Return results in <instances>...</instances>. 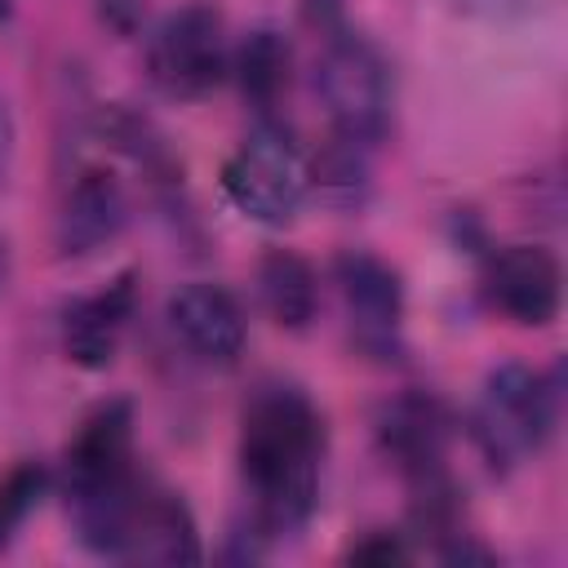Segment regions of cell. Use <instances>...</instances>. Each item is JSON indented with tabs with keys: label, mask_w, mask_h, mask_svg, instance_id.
I'll list each match as a JSON object with an SVG mask.
<instances>
[{
	"label": "cell",
	"mask_w": 568,
	"mask_h": 568,
	"mask_svg": "<svg viewBox=\"0 0 568 568\" xmlns=\"http://www.w3.org/2000/svg\"><path fill=\"white\" fill-rule=\"evenodd\" d=\"M324 422L297 386H262L240 422V475L248 488V532H297L320 497Z\"/></svg>",
	"instance_id": "obj_1"
},
{
	"label": "cell",
	"mask_w": 568,
	"mask_h": 568,
	"mask_svg": "<svg viewBox=\"0 0 568 568\" xmlns=\"http://www.w3.org/2000/svg\"><path fill=\"white\" fill-rule=\"evenodd\" d=\"M80 541L120 564H195L200 532L186 501L138 470L111 488L71 497Z\"/></svg>",
	"instance_id": "obj_2"
},
{
	"label": "cell",
	"mask_w": 568,
	"mask_h": 568,
	"mask_svg": "<svg viewBox=\"0 0 568 568\" xmlns=\"http://www.w3.org/2000/svg\"><path fill=\"white\" fill-rule=\"evenodd\" d=\"M315 89L333 120V133L373 146L390 124V67L386 58L351 31H328L315 62Z\"/></svg>",
	"instance_id": "obj_3"
},
{
	"label": "cell",
	"mask_w": 568,
	"mask_h": 568,
	"mask_svg": "<svg viewBox=\"0 0 568 568\" xmlns=\"http://www.w3.org/2000/svg\"><path fill=\"white\" fill-rule=\"evenodd\" d=\"M306 186H311V164L302 160L293 138L271 124L253 129L222 164V191L231 195V204L266 226L288 222Z\"/></svg>",
	"instance_id": "obj_4"
},
{
	"label": "cell",
	"mask_w": 568,
	"mask_h": 568,
	"mask_svg": "<svg viewBox=\"0 0 568 568\" xmlns=\"http://www.w3.org/2000/svg\"><path fill=\"white\" fill-rule=\"evenodd\" d=\"M555 426V390L524 364H501L488 373L475 404V439L497 466H515L546 444Z\"/></svg>",
	"instance_id": "obj_5"
},
{
	"label": "cell",
	"mask_w": 568,
	"mask_h": 568,
	"mask_svg": "<svg viewBox=\"0 0 568 568\" xmlns=\"http://www.w3.org/2000/svg\"><path fill=\"white\" fill-rule=\"evenodd\" d=\"M146 71L155 89L169 98H204L231 71L226 22L213 4H182L173 9L146 44Z\"/></svg>",
	"instance_id": "obj_6"
},
{
	"label": "cell",
	"mask_w": 568,
	"mask_h": 568,
	"mask_svg": "<svg viewBox=\"0 0 568 568\" xmlns=\"http://www.w3.org/2000/svg\"><path fill=\"white\" fill-rule=\"evenodd\" d=\"M484 297L497 315L519 328H541L559 315L564 275L550 248L541 244H506L484 266Z\"/></svg>",
	"instance_id": "obj_7"
},
{
	"label": "cell",
	"mask_w": 568,
	"mask_h": 568,
	"mask_svg": "<svg viewBox=\"0 0 568 568\" xmlns=\"http://www.w3.org/2000/svg\"><path fill=\"white\" fill-rule=\"evenodd\" d=\"M337 275V288H342V302H346V315L355 324V337L386 355L395 351V337H399V320H404V288H399V275L364 253V248H346L333 266Z\"/></svg>",
	"instance_id": "obj_8"
},
{
	"label": "cell",
	"mask_w": 568,
	"mask_h": 568,
	"mask_svg": "<svg viewBox=\"0 0 568 568\" xmlns=\"http://www.w3.org/2000/svg\"><path fill=\"white\" fill-rule=\"evenodd\" d=\"M448 435H453L448 408H444L435 395H422V390L395 395V399L382 408V417H377L382 453L408 475V484L448 470V466H444Z\"/></svg>",
	"instance_id": "obj_9"
},
{
	"label": "cell",
	"mask_w": 568,
	"mask_h": 568,
	"mask_svg": "<svg viewBox=\"0 0 568 568\" xmlns=\"http://www.w3.org/2000/svg\"><path fill=\"white\" fill-rule=\"evenodd\" d=\"M169 328L173 337L204 364H235L244 351V311L222 284H182L169 293Z\"/></svg>",
	"instance_id": "obj_10"
},
{
	"label": "cell",
	"mask_w": 568,
	"mask_h": 568,
	"mask_svg": "<svg viewBox=\"0 0 568 568\" xmlns=\"http://www.w3.org/2000/svg\"><path fill=\"white\" fill-rule=\"evenodd\" d=\"M67 497H84L133 475V408L124 399L89 413L67 444Z\"/></svg>",
	"instance_id": "obj_11"
},
{
	"label": "cell",
	"mask_w": 568,
	"mask_h": 568,
	"mask_svg": "<svg viewBox=\"0 0 568 568\" xmlns=\"http://www.w3.org/2000/svg\"><path fill=\"white\" fill-rule=\"evenodd\" d=\"M133 306H138V284L133 275H115L106 288L71 302L62 311V351L71 364L80 368H106L115 359V346L133 320Z\"/></svg>",
	"instance_id": "obj_12"
},
{
	"label": "cell",
	"mask_w": 568,
	"mask_h": 568,
	"mask_svg": "<svg viewBox=\"0 0 568 568\" xmlns=\"http://www.w3.org/2000/svg\"><path fill=\"white\" fill-rule=\"evenodd\" d=\"M124 217H129V200L120 182L106 169H84L67 186V200L58 213V244L67 257H84L106 240H115Z\"/></svg>",
	"instance_id": "obj_13"
},
{
	"label": "cell",
	"mask_w": 568,
	"mask_h": 568,
	"mask_svg": "<svg viewBox=\"0 0 568 568\" xmlns=\"http://www.w3.org/2000/svg\"><path fill=\"white\" fill-rule=\"evenodd\" d=\"M257 293L280 328H306L320 311V280L311 262L288 248H271L257 262Z\"/></svg>",
	"instance_id": "obj_14"
},
{
	"label": "cell",
	"mask_w": 568,
	"mask_h": 568,
	"mask_svg": "<svg viewBox=\"0 0 568 568\" xmlns=\"http://www.w3.org/2000/svg\"><path fill=\"white\" fill-rule=\"evenodd\" d=\"M288 40L275 31V27H257L244 36V44L235 49V80H240V93L253 102V106H275L280 93L288 89Z\"/></svg>",
	"instance_id": "obj_15"
},
{
	"label": "cell",
	"mask_w": 568,
	"mask_h": 568,
	"mask_svg": "<svg viewBox=\"0 0 568 568\" xmlns=\"http://www.w3.org/2000/svg\"><path fill=\"white\" fill-rule=\"evenodd\" d=\"M44 488H49V470L36 462H18V466L0 470V550L18 537L27 515L40 506Z\"/></svg>",
	"instance_id": "obj_16"
},
{
	"label": "cell",
	"mask_w": 568,
	"mask_h": 568,
	"mask_svg": "<svg viewBox=\"0 0 568 568\" xmlns=\"http://www.w3.org/2000/svg\"><path fill=\"white\" fill-rule=\"evenodd\" d=\"M457 13L470 18H488V22H510V18H528L537 9H546L550 0H448Z\"/></svg>",
	"instance_id": "obj_17"
},
{
	"label": "cell",
	"mask_w": 568,
	"mask_h": 568,
	"mask_svg": "<svg viewBox=\"0 0 568 568\" xmlns=\"http://www.w3.org/2000/svg\"><path fill=\"white\" fill-rule=\"evenodd\" d=\"M355 564H404L408 559V546L399 532H368L364 541H355L346 550Z\"/></svg>",
	"instance_id": "obj_18"
},
{
	"label": "cell",
	"mask_w": 568,
	"mask_h": 568,
	"mask_svg": "<svg viewBox=\"0 0 568 568\" xmlns=\"http://www.w3.org/2000/svg\"><path fill=\"white\" fill-rule=\"evenodd\" d=\"M9 155H13V111H9V98L0 93V173H4Z\"/></svg>",
	"instance_id": "obj_19"
},
{
	"label": "cell",
	"mask_w": 568,
	"mask_h": 568,
	"mask_svg": "<svg viewBox=\"0 0 568 568\" xmlns=\"http://www.w3.org/2000/svg\"><path fill=\"white\" fill-rule=\"evenodd\" d=\"M9 275H13V262H9V244H4V235H0V293L9 288Z\"/></svg>",
	"instance_id": "obj_20"
},
{
	"label": "cell",
	"mask_w": 568,
	"mask_h": 568,
	"mask_svg": "<svg viewBox=\"0 0 568 568\" xmlns=\"http://www.w3.org/2000/svg\"><path fill=\"white\" fill-rule=\"evenodd\" d=\"M13 18V0H0V27Z\"/></svg>",
	"instance_id": "obj_21"
}]
</instances>
